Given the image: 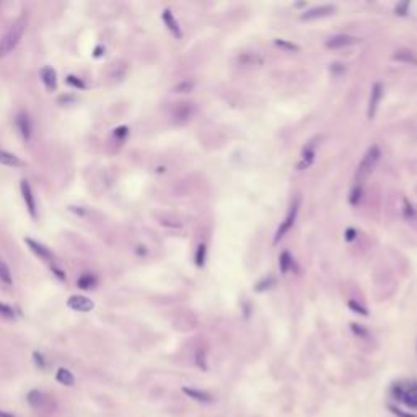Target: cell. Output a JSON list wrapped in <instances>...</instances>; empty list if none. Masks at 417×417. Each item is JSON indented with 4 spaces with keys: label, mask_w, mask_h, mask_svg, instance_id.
I'll return each mask as SVG.
<instances>
[{
    "label": "cell",
    "mask_w": 417,
    "mask_h": 417,
    "mask_svg": "<svg viewBox=\"0 0 417 417\" xmlns=\"http://www.w3.org/2000/svg\"><path fill=\"white\" fill-rule=\"evenodd\" d=\"M26 400L33 407H39L41 404H43V401H44V395L39 390H31L30 393H28Z\"/></svg>",
    "instance_id": "cell-20"
},
{
    "label": "cell",
    "mask_w": 417,
    "mask_h": 417,
    "mask_svg": "<svg viewBox=\"0 0 417 417\" xmlns=\"http://www.w3.org/2000/svg\"><path fill=\"white\" fill-rule=\"evenodd\" d=\"M33 359H35V364L38 365L39 368H46V360H44V357H43V354H39V352H35L33 354Z\"/></svg>",
    "instance_id": "cell-30"
},
{
    "label": "cell",
    "mask_w": 417,
    "mask_h": 417,
    "mask_svg": "<svg viewBox=\"0 0 417 417\" xmlns=\"http://www.w3.org/2000/svg\"><path fill=\"white\" fill-rule=\"evenodd\" d=\"M204 259H206V244H199L196 254V264L199 267L204 266Z\"/></svg>",
    "instance_id": "cell-27"
},
{
    "label": "cell",
    "mask_w": 417,
    "mask_h": 417,
    "mask_svg": "<svg viewBox=\"0 0 417 417\" xmlns=\"http://www.w3.org/2000/svg\"><path fill=\"white\" fill-rule=\"evenodd\" d=\"M67 305L73 312H80V313L91 312V310L95 308V303L91 302L88 296H83V295H72L70 298H69Z\"/></svg>",
    "instance_id": "cell-6"
},
{
    "label": "cell",
    "mask_w": 417,
    "mask_h": 417,
    "mask_svg": "<svg viewBox=\"0 0 417 417\" xmlns=\"http://www.w3.org/2000/svg\"><path fill=\"white\" fill-rule=\"evenodd\" d=\"M0 316L8 318V319L15 318V310H13L10 305H5V303L0 302Z\"/></svg>",
    "instance_id": "cell-25"
},
{
    "label": "cell",
    "mask_w": 417,
    "mask_h": 417,
    "mask_svg": "<svg viewBox=\"0 0 417 417\" xmlns=\"http://www.w3.org/2000/svg\"><path fill=\"white\" fill-rule=\"evenodd\" d=\"M0 163L5 166H12V168H21V166H25V163H23L17 155L3 150V148H0Z\"/></svg>",
    "instance_id": "cell-15"
},
{
    "label": "cell",
    "mask_w": 417,
    "mask_h": 417,
    "mask_svg": "<svg viewBox=\"0 0 417 417\" xmlns=\"http://www.w3.org/2000/svg\"><path fill=\"white\" fill-rule=\"evenodd\" d=\"M336 8L332 5H319L314 7L312 10L305 12L302 15V20H316V18H323V17H330Z\"/></svg>",
    "instance_id": "cell-12"
},
{
    "label": "cell",
    "mask_w": 417,
    "mask_h": 417,
    "mask_svg": "<svg viewBox=\"0 0 417 417\" xmlns=\"http://www.w3.org/2000/svg\"><path fill=\"white\" fill-rule=\"evenodd\" d=\"M196 364H197V367H199V368H202V370H207V364H206V355H204V352H202V350H199L197 354H196Z\"/></svg>",
    "instance_id": "cell-29"
},
{
    "label": "cell",
    "mask_w": 417,
    "mask_h": 417,
    "mask_svg": "<svg viewBox=\"0 0 417 417\" xmlns=\"http://www.w3.org/2000/svg\"><path fill=\"white\" fill-rule=\"evenodd\" d=\"M192 87H194L192 82L184 80V82L178 83V85L174 87V91H176V93H186V91H191V90H192Z\"/></svg>",
    "instance_id": "cell-26"
},
{
    "label": "cell",
    "mask_w": 417,
    "mask_h": 417,
    "mask_svg": "<svg viewBox=\"0 0 417 417\" xmlns=\"http://www.w3.org/2000/svg\"><path fill=\"white\" fill-rule=\"evenodd\" d=\"M388 409H390L396 417H417V414H414V412L404 411V409H401V407H398L395 404H390V406H388Z\"/></svg>",
    "instance_id": "cell-24"
},
{
    "label": "cell",
    "mask_w": 417,
    "mask_h": 417,
    "mask_svg": "<svg viewBox=\"0 0 417 417\" xmlns=\"http://www.w3.org/2000/svg\"><path fill=\"white\" fill-rule=\"evenodd\" d=\"M183 393L186 396H189L191 400L197 401V402H202V404H210L214 402V396L207 391H202V390H197V388H191V386H183Z\"/></svg>",
    "instance_id": "cell-9"
},
{
    "label": "cell",
    "mask_w": 417,
    "mask_h": 417,
    "mask_svg": "<svg viewBox=\"0 0 417 417\" xmlns=\"http://www.w3.org/2000/svg\"><path fill=\"white\" fill-rule=\"evenodd\" d=\"M67 82L70 83L72 87H75V88H85V83H83L80 78H77V77H73V75H69V77H67Z\"/></svg>",
    "instance_id": "cell-31"
},
{
    "label": "cell",
    "mask_w": 417,
    "mask_h": 417,
    "mask_svg": "<svg viewBox=\"0 0 417 417\" xmlns=\"http://www.w3.org/2000/svg\"><path fill=\"white\" fill-rule=\"evenodd\" d=\"M407 8H409V3H402V5H398V7H396V12H401L400 15H406V13H407Z\"/></svg>",
    "instance_id": "cell-34"
},
{
    "label": "cell",
    "mask_w": 417,
    "mask_h": 417,
    "mask_svg": "<svg viewBox=\"0 0 417 417\" xmlns=\"http://www.w3.org/2000/svg\"><path fill=\"white\" fill-rule=\"evenodd\" d=\"M0 282L5 287H12L13 284V274H12L10 267H8V264L5 261H2V259H0Z\"/></svg>",
    "instance_id": "cell-19"
},
{
    "label": "cell",
    "mask_w": 417,
    "mask_h": 417,
    "mask_svg": "<svg viewBox=\"0 0 417 417\" xmlns=\"http://www.w3.org/2000/svg\"><path fill=\"white\" fill-rule=\"evenodd\" d=\"M21 194H23V201L26 204V208L30 212V215L36 219L38 217V207H36V199H35V194H33V189H31V184L23 179L21 181Z\"/></svg>",
    "instance_id": "cell-5"
},
{
    "label": "cell",
    "mask_w": 417,
    "mask_h": 417,
    "mask_svg": "<svg viewBox=\"0 0 417 417\" xmlns=\"http://www.w3.org/2000/svg\"><path fill=\"white\" fill-rule=\"evenodd\" d=\"M391 396L409 409L417 411V383H395L391 386Z\"/></svg>",
    "instance_id": "cell-3"
},
{
    "label": "cell",
    "mask_w": 417,
    "mask_h": 417,
    "mask_svg": "<svg viewBox=\"0 0 417 417\" xmlns=\"http://www.w3.org/2000/svg\"><path fill=\"white\" fill-rule=\"evenodd\" d=\"M15 124H17L18 131H20V134H21V137L25 139L26 142L30 140L31 132H33V126H31L30 116H28L26 113H18L17 118H15Z\"/></svg>",
    "instance_id": "cell-8"
},
{
    "label": "cell",
    "mask_w": 417,
    "mask_h": 417,
    "mask_svg": "<svg viewBox=\"0 0 417 417\" xmlns=\"http://www.w3.org/2000/svg\"><path fill=\"white\" fill-rule=\"evenodd\" d=\"M349 307L354 310V312H357V313H360V314H364V316H367L368 314V312H367V308H364V307H360V305H355L354 302H350L349 303Z\"/></svg>",
    "instance_id": "cell-32"
},
{
    "label": "cell",
    "mask_w": 417,
    "mask_h": 417,
    "mask_svg": "<svg viewBox=\"0 0 417 417\" xmlns=\"http://www.w3.org/2000/svg\"><path fill=\"white\" fill-rule=\"evenodd\" d=\"M393 59L402 64H411V66H417V55L409 49H398L393 54Z\"/></svg>",
    "instance_id": "cell-16"
},
{
    "label": "cell",
    "mask_w": 417,
    "mask_h": 417,
    "mask_svg": "<svg viewBox=\"0 0 417 417\" xmlns=\"http://www.w3.org/2000/svg\"><path fill=\"white\" fill-rule=\"evenodd\" d=\"M41 80H43L44 87L49 91H54L57 88V75L52 67H43L41 69Z\"/></svg>",
    "instance_id": "cell-14"
},
{
    "label": "cell",
    "mask_w": 417,
    "mask_h": 417,
    "mask_svg": "<svg viewBox=\"0 0 417 417\" xmlns=\"http://www.w3.org/2000/svg\"><path fill=\"white\" fill-rule=\"evenodd\" d=\"M25 242L36 256H39L41 259H44V261H51V259H52V253H51L44 244H41L39 242H35L33 238H26Z\"/></svg>",
    "instance_id": "cell-13"
},
{
    "label": "cell",
    "mask_w": 417,
    "mask_h": 417,
    "mask_svg": "<svg viewBox=\"0 0 417 417\" xmlns=\"http://www.w3.org/2000/svg\"><path fill=\"white\" fill-rule=\"evenodd\" d=\"M23 33H25V21L23 20L13 23V25L8 28L7 33L0 38V59L8 55L18 44H20Z\"/></svg>",
    "instance_id": "cell-2"
},
{
    "label": "cell",
    "mask_w": 417,
    "mask_h": 417,
    "mask_svg": "<svg viewBox=\"0 0 417 417\" xmlns=\"http://www.w3.org/2000/svg\"><path fill=\"white\" fill-rule=\"evenodd\" d=\"M402 212H404V217L407 220H412V222L417 220V214H416L414 207H412V204L407 201V199H402Z\"/></svg>",
    "instance_id": "cell-23"
},
{
    "label": "cell",
    "mask_w": 417,
    "mask_h": 417,
    "mask_svg": "<svg viewBox=\"0 0 417 417\" xmlns=\"http://www.w3.org/2000/svg\"><path fill=\"white\" fill-rule=\"evenodd\" d=\"M354 233H355V231H354V230H352V228H349V230H347V231H346V235H347V236H346V238H347V240H354V236H355Z\"/></svg>",
    "instance_id": "cell-35"
},
{
    "label": "cell",
    "mask_w": 417,
    "mask_h": 417,
    "mask_svg": "<svg viewBox=\"0 0 417 417\" xmlns=\"http://www.w3.org/2000/svg\"><path fill=\"white\" fill-rule=\"evenodd\" d=\"M279 267H280V272L282 274H287L289 272V269L292 267V256L289 251H284L280 254L279 258Z\"/></svg>",
    "instance_id": "cell-22"
},
{
    "label": "cell",
    "mask_w": 417,
    "mask_h": 417,
    "mask_svg": "<svg viewBox=\"0 0 417 417\" xmlns=\"http://www.w3.org/2000/svg\"><path fill=\"white\" fill-rule=\"evenodd\" d=\"M382 98H383V85L382 83H375V85L372 87V93H370V100H368V109H367L368 119L375 118Z\"/></svg>",
    "instance_id": "cell-7"
},
{
    "label": "cell",
    "mask_w": 417,
    "mask_h": 417,
    "mask_svg": "<svg viewBox=\"0 0 417 417\" xmlns=\"http://www.w3.org/2000/svg\"><path fill=\"white\" fill-rule=\"evenodd\" d=\"M0 417H15V416L10 414V412H7V411H2V409H0Z\"/></svg>",
    "instance_id": "cell-36"
},
{
    "label": "cell",
    "mask_w": 417,
    "mask_h": 417,
    "mask_svg": "<svg viewBox=\"0 0 417 417\" xmlns=\"http://www.w3.org/2000/svg\"><path fill=\"white\" fill-rule=\"evenodd\" d=\"M352 330H354V332L357 336H362V337L367 336V330L360 326V324H352Z\"/></svg>",
    "instance_id": "cell-33"
},
{
    "label": "cell",
    "mask_w": 417,
    "mask_h": 417,
    "mask_svg": "<svg viewBox=\"0 0 417 417\" xmlns=\"http://www.w3.org/2000/svg\"><path fill=\"white\" fill-rule=\"evenodd\" d=\"M380 156H382V152H380L378 145H372L365 152V155L360 160L359 166H357V173H355V184H360L362 186L365 179L368 178V174L372 173L373 168L377 166Z\"/></svg>",
    "instance_id": "cell-1"
},
{
    "label": "cell",
    "mask_w": 417,
    "mask_h": 417,
    "mask_svg": "<svg viewBox=\"0 0 417 417\" xmlns=\"http://www.w3.org/2000/svg\"><path fill=\"white\" fill-rule=\"evenodd\" d=\"M360 196H362V186H360V184H355L354 189H352V192H350V204H354L355 206V204L359 202Z\"/></svg>",
    "instance_id": "cell-28"
},
{
    "label": "cell",
    "mask_w": 417,
    "mask_h": 417,
    "mask_svg": "<svg viewBox=\"0 0 417 417\" xmlns=\"http://www.w3.org/2000/svg\"><path fill=\"white\" fill-rule=\"evenodd\" d=\"M161 18H163L166 28H168L171 33H173L176 38H181V30H179V25H178V21H176V18L173 17V13H171V10H163Z\"/></svg>",
    "instance_id": "cell-17"
},
{
    "label": "cell",
    "mask_w": 417,
    "mask_h": 417,
    "mask_svg": "<svg viewBox=\"0 0 417 417\" xmlns=\"http://www.w3.org/2000/svg\"><path fill=\"white\" fill-rule=\"evenodd\" d=\"M316 140H318V137L314 139V140L308 142V145L305 147V150H303V154H302V160H300V165H298L300 170L308 168V166L313 163L314 156H316V147H318Z\"/></svg>",
    "instance_id": "cell-10"
},
{
    "label": "cell",
    "mask_w": 417,
    "mask_h": 417,
    "mask_svg": "<svg viewBox=\"0 0 417 417\" xmlns=\"http://www.w3.org/2000/svg\"><path fill=\"white\" fill-rule=\"evenodd\" d=\"M96 282L98 280H96V277L93 274H83L80 279H78V287L88 290V289H93V287L96 285Z\"/></svg>",
    "instance_id": "cell-21"
},
{
    "label": "cell",
    "mask_w": 417,
    "mask_h": 417,
    "mask_svg": "<svg viewBox=\"0 0 417 417\" xmlns=\"http://www.w3.org/2000/svg\"><path fill=\"white\" fill-rule=\"evenodd\" d=\"M55 380L61 384H64V386H73V384H75V377H73V373L67 368H59L57 372H55Z\"/></svg>",
    "instance_id": "cell-18"
},
{
    "label": "cell",
    "mask_w": 417,
    "mask_h": 417,
    "mask_svg": "<svg viewBox=\"0 0 417 417\" xmlns=\"http://www.w3.org/2000/svg\"><path fill=\"white\" fill-rule=\"evenodd\" d=\"M355 41H357V39L354 38V36H349V35H336V36H331V38L326 41V48H330V49L347 48V46L354 44Z\"/></svg>",
    "instance_id": "cell-11"
},
{
    "label": "cell",
    "mask_w": 417,
    "mask_h": 417,
    "mask_svg": "<svg viewBox=\"0 0 417 417\" xmlns=\"http://www.w3.org/2000/svg\"><path fill=\"white\" fill-rule=\"evenodd\" d=\"M298 206H300V202H298V199H296V201L290 206L289 214L285 215L284 222H282L280 226H279V230H277V233H276V243L279 242V240L284 238V236L290 231L292 226H294L295 220H296V215H298Z\"/></svg>",
    "instance_id": "cell-4"
}]
</instances>
